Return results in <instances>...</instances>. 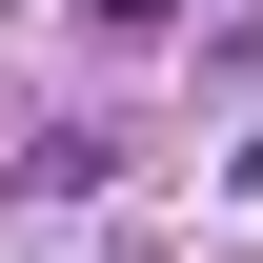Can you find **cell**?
<instances>
[{
	"mask_svg": "<svg viewBox=\"0 0 263 263\" xmlns=\"http://www.w3.org/2000/svg\"><path fill=\"white\" fill-rule=\"evenodd\" d=\"M223 182H263V122H243V162H223Z\"/></svg>",
	"mask_w": 263,
	"mask_h": 263,
	"instance_id": "1",
	"label": "cell"
}]
</instances>
